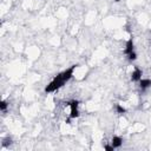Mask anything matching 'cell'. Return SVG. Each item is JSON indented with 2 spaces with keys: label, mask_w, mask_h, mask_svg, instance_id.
<instances>
[{
  "label": "cell",
  "mask_w": 151,
  "mask_h": 151,
  "mask_svg": "<svg viewBox=\"0 0 151 151\" xmlns=\"http://www.w3.org/2000/svg\"><path fill=\"white\" fill-rule=\"evenodd\" d=\"M65 83H66V81L63 79V77H61V73H58V74H57V76H55V77L52 79V81H51V83H48V84L45 86L44 91H45V93L55 92L57 90H59L60 87H63Z\"/></svg>",
  "instance_id": "1"
},
{
  "label": "cell",
  "mask_w": 151,
  "mask_h": 151,
  "mask_svg": "<svg viewBox=\"0 0 151 151\" xmlns=\"http://www.w3.org/2000/svg\"><path fill=\"white\" fill-rule=\"evenodd\" d=\"M66 106H70V109H71V111H70V116H68L70 118H72V119L79 118V116H80V112H79V110H78L79 100H77V99H72V100H70V101L66 103Z\"/></svg>",
  "instance_id": "2"
},
{
  "label": "cell",
  "mask_w": 151,
  "mask_h": 151,
  "mask_svg": "<svg viewBox=\"0 0 151 151\" xmlns=\"http://www.w3.org/2000/svg\"><path fill=\"white\" fill-rule=\"evenodd\" d=\"M79 66V64H74V65H72V66H70L68 68H66L65 71H63V72H60L61 73V77H63V79L65 80V81H68L72 77H73V73H74V70L77 68Z\"/></svg>",
  "instance_id": "3"
},
{
  "label": "cell",
  "mask_w": 151,
  "mask_h": 151,
  "mask_svg": "<svg viewBox=\"0 0 151 151\" xmlns=\"http://www.w3.org/2000/svg\"><path fill=\"white\" fill-rule=\"evenodd\" d=\"M142 76H143V71H142L139 67H134V70H133L132 73H131V81L138 83V81L142 79Z\"/></svg>",
  "instance_id": "4"
},
{
  "label": "cell",
  "mask_w": 151,
  "mask_h": 151,
  "mask_svg": "<svg viewBox=\"0 0 151 151\" xmlns=\"http://www.w3.org/2000/svg\"><path fill=\"white\" fill-rule=\"evenodd\" d=\"M138 84H139L140 90H142V91H145V90H147L149 87H151V79H149V78H142V79L138 81Z\"/></svg>",
  "instance_id": "5"
},
{
  "label": "cell",
  "mask_w": 151,
  "mask_h": 151,
  "mask_svg": "<svg viewBox=\"0 0 151 151\" xmlns=\"http://www.w3.org/2000/svg\"><path fill=\"white\" fill-rule=\"evenodd\" d=\"M134 51V44H133V39L132 38H130L127 41H126V44H125V50H124V53L127 55V54H130L131 52H133Z\"/></svg>",
  "instance_id": "6"
},
{
  "label": "cell",
  "mask_w": 151,
  "mask_h": 151,
  "mask_svg": "<svg viewBox=\"0 0 151 151\" xmlns=\"http://www.w3.org/2000/svg\"><path fill=\"white\" fill-rule=\"evenodd\" d=\"M111 144L114 149H119L123 145V138L120 136H113L112 139H111Z\"/></svg>",
  "instance_id": "7"
},
{
  "label": "cell",
  "mask_w": 151,
  "mask_h": 151,
  "mask_svg": "<svg viewBox=\"0 0 151 151\" xmlns=\"http://www.w3.org/2000/svg\"><path fill=\"white\" fill-rule=\"evenodd\" d=\"M116 111H117V113H119V114L126 113V109H125L123 105H120V104H116Z\"/></svg>",
  "instance_id": "8"
},
{
  "label": "cell",
  "mask_w": 151,
  "mask_h": 151,
  "mask_svg": "<svg viewBox=\"0 0 151 151\" xmlns=\"http://www.w3.org/2000/svg\"><path fill=\"white\" fill-rule=\"evenodd\" d=\"M8 106H9V104L6 100H1L0 101V110H1V112H6L7 109H8Z\"/></svg>",
  "instance_id": "9"
},
{
  "label": "cell",
  "mask_w": 151,
  "mask_h": 151,
  "mask_svg": "<svg viewBox=\"0 0 151 151\" xmlns=\"http://www.w3.org/2000/svg\"><path fill=\"white\" fill-rule=\"evenodd\" d=\"M127 59H129V61H134L136 59H137V53L133 51V52H131L130 54H127Z\"/></svg>",
  "instance_id": "10"
},
{
  "label": "cell",
  "mask_w": 151,
  "mask_h": 151,
  "mask_svg": "<svg viewBox=\"0 0 151 151\" xmlns=\"http://www.w3.org/2000/svg\"><path fill=\"white\" fill-rule=\"evenodd\" d=\"M12 144V138H9V137H6L5 139H4V142H2V146L4 147H7L8 145H11Z\"/></svg>",
  "instance_id": "11"
},
{
  "label": "cell",
  "mask_w": 151,
  "mask_h": 151,
  "mask_svg": "<svg viewBox=\"0 0 151 151\" xmlns=\"http://www.w3.org/2000/svg\"><path fill=\"white\" fill-rule=\"evenodd\" d=\"M104 150L105 151H114V147L112 146V144L111 145H104Z\"/></svg>",
  "instance_id": "12"
},
{
  "label": "cell",
  "mask_w": 151,
  "mask_h": 151,
  "mask_svg": "<svg viewBox=\"0 0 151 151\" xmlns=\"http://www.w3.org/2000/svg\"><path fill=\"white\" fill-rule=\"evenodd\" d=\"M71 119H72V118H70V117H68V118L65 120V123H66V124H71Z\"/></svg>",
  "instance_id": "13"
},
{
  "label": "cell",
  "mask_w": 151,
  "mask_h": 151,
  "mask_svg": "<svg viewBox=\"0 0 151 151\" xmlns=\"http://www.w3.org/2000/svg\"><path fill=\"white\" fill-rule=\"evenodd\" d=\"M114 2H120V0H113Z\"/></svg>",
  "instance_id": "14"
}]
</instances>
